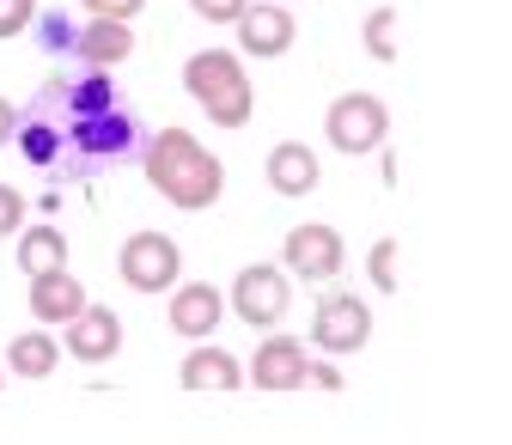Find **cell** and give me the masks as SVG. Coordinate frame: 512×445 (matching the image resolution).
<instances>
[{
    "label": "cell",
    "instance_id": "9",
    "mask_svg": "<svg viewBox=\"0 0 512 445\" xmlns=\"http://www.w3.org/2000/svg\"><path fill=\"white\" fill-rule=\"evenodd\" d=\"M305 342L299 336H263L256 342V354H250V366H244V378L256 391H299L305 385Z\"/></svg>",
    "mask_w": 512,
    "mask_h": 445
},
{
    "label": "cell",
    "instance_id": "4",
    "mask_svg": "<svg viewBox=\"0 0 512 445\" xmlns=\"http://www.w3.org/2000/svg\"><path fill=\"white\" fill-rule=\"evenodd\" d=\"M324 135H330L336 153L366 159V153L384 147V135H391V110H384V98H372V92H342L330 104V116H324Z\"/></svg>",
    "mask_w": 512,
    "mask_h": 445
},
{
    "label": "cell",
    "instance_id": "21",
    "mask_svg": "<svg viewBox=\"0 0 512 445\" xmlns=\"http://www.w3.org/2000/svg\"><path fill=\"white\" fill-rule=\"evenodd\" d=\"M37 19V0H0V37H19Z\"/></svg>",
    "mask_w": 512,
    "mask_h": 445
},
{
    "label": "cell",
    "instance_id": "23",
    "mask_svg": "<svg viewBox=\"0 0 512 445\" xmlns=\"http://www.w3.org/2000/svg\"><path fill=\"white\" fill-rule=\"evenodd\" d=\"M189 7H196V19H202V25H232V19L250 7V0H189Z\"/></svg>",
    "mask_w": 512,
    "mask_h": 445
},
{
    "label": "cell",
    "instance_id": "6",
    "mask_svg": "<svg viewBox=\"0 0 512 445\" xmlns=\"http://www.w3.org/2000/svg\"><path fill=\"white\" fill-rule=\"evenodd\" d=\"M287 305H293V281H287L275 263H250V269H238V281H232V311L244 317V324L275 330L281 317H287Z\"/></svg>",
    "mask_w": 512,
    "mask_h": 445
},
{
    "label": "cell",
    "instance_id": "15",
    "mask_svg": "<svg viewBox=\"0 0 512 445\" xmlns=\"http://www.w3.org/2000/svg\"><path fill=\"white\" fill-rule=\"evenodd\" d=\"M269 189L275 196H311L317 189V153L305 141H281L269 153Z\"/></svg>",
    "mask_w": 512,
    "mask_h": 445
},
{
    "label": "cell",
    "instance_id": "13",
    "mask_svg": "<svg viewBox=\"0 0 512 445\" xmlns=\"http://www.w3.org/2000/svg\"><path fill=\"white\" fill-rule=\"evenodd\" d=\"M128 55H135V31L122 19H86L74 31V61H86V68H116Z\"/></svg>",
    "mask_w": 512,
    "mask_h": 445
},
{
    "label": "cell",
    "instance_id": "26",
    "mask_svg": "<svg viewBox=\"0 0 512 445\" xmlns=\"http://www.w3.org/2000/svg\"><path fill=\"white\" fill-rule=\"evenodd\" d=\"M305 385H317V391H342V372L324 366V360H311V366H305Z\"/></svg>",
    "mask_w": 512,
    "mask_h": 445
},
{
    "label": "cell",
    "instance_id": "16",
    "mask_svg": "<svg viewBox=\"0 0 512 445\" xmlns=\"http://www.w3.org/2000/svg\"><path fill=\"white\" fill-rule=\"evenodd\" d=\"M183 391H238V378H244V366L226 354V348H196L183 360Z\"/></svg>",
    "mask_w": 512,
    "mask_h": 445
},
{
    "label": "cell",
    "instance_id": "5",
    "mask_svg": "<svg viewBox=\"0 0 512 445\" xmlns=\"http://www.w3.org/2000/svg\"><path fill=\"white\" fill-rule=\"evenodd\" d=\"M116 275L135 287V293H171L183 275V250L165 232H128L116 250Z\"/></svg>",
    "mask_w": 512,
    "mask_h": 445
},
{
    "label": "cell",
    "instance_id": "27",
    "mask_svg": "<svg viewBox=\"0 0 512 445\" xmlns=\"http://www.w3.org/2000/svg\"><path fill=\"white\" fill-rule=\"evenodd\" d=\"M13 129H19V104H13V98H0V147L13 141Z\"/></svg>",
    "mask_w": 512,
    "mask_h": 445
},
{
    "label": "cell",
    "instance_id": "11",
    "mask_svg": "<svg viewBox=\"0 0 512 445\" xmlns=\"http://www.w3.org/2000/svg\"><path fill=\"white\" fill-rule=\"evenodd\" d=\"M122 348V317L104 311V305H80L68 317V336H61V354H74V360H116Z\"/></svg>",
    "mask_w": 512,
    "mask_h": 445
},
{
    "label": "cell",
    "instance_id": "8",
    "mask_svg": "<svg viewBox=\"0 0 512 445\" xmlns=\"http://www.w3.org/2000/svg\"><path fill=\"white\" fill-rule=\"evenodd\" d=\"M281 263H287L299 281H336L342 263H348L342 232H336V226H293V232H287V250H281Z\"/></svg>",
    "mask_w": 512,
    "mask_h": 445
},
{
    "label": "cell",
    "instance_id": "18",
    "mask_svg": "<svg viewBox=\"0 0 512 445\" xmlns=\"http://www.w3.org/2000/svg\"><path fill=\"white\" fill-rule=\"evenodd\" d=\"M55 360H61V342L55 336H13V348H7V372L13 378H49L55 372Z\"/></svg>",
    "mask_w": 512,
    "mask_h": 445
},
{
    "label": "cell",
    "instance_id": "28",
    "mask_svg": "<svg viewBox=\"0 0 512 445\" xmlns=\"http://www.w3.org/2000/svg\"><path fill=\"white\" fill-rule=\"evenodd\" d=\"M0 378H7V366H0Z\"/></svg>",
    "mask_w": 512,
    "mask_h": 445
},
{
    "label": "cell",
    "instance_id": "10",
    "mask_svg": "<svg viewBox=\"0 0 512 445\" xmlns=\"http://www.w3.org/2000/svg\"><path fill=\"white\" fill-rule=\"evenodd\" d=\"M232 25H238L244 55H287L293 37H299V19L287 13V0H250Z\"/></svg>",
    "mask_w": 512,
    "mask_h": 445
},
{
    "label": "cell",
    "instance_id": "20",
    "mask_svg": "<svg viewBox=\"0 0 512 445\" xmlns=\"http://www.w3.org/2000/svg\"><path fill=\"white\" fill-rule=\"evenodd\" d=\"M366 269H372V287L378 293H397V238H378L372 257H366Z\"/></svg>",
    "mask_w": 512,
    "mask_h": 445
},
{
    "label": "cell",
    "instance_id": "22",
    "mask_svg": "<svg viewBox=\"0 0 512 445\" xmlns=\"http://www.w3.org/2000/svg\"><path fill=\"white\" fill-rule=\"evenodd\" d=\"M19 226H25V196L13 183H0V238H13Z\"/></svg>",
    "mask_w": 512,
    "mask_h": 445
},
{
    "label": "cell",
    "instance_id": "25",
    "mask_svg": "<svg viewBox=\"0 0 512 445\" xmlns=\"http://www.w3.org/2000/svg\"><path fill=\"white\" fill-rule=\"evenodd\" d=\"M37 31H43V49H49V55H74V31L61 25V19H43V13H37Z\"/></svg>",
    "mask_w": 512,
    "mask_h": 445
},
{
    "label": "cell",
    "instance_id": "14",
    "mask_svg": "<svg viewBox=\"0 0 512 445\" xmlns=\"http://www.w3.org/2000/svg\"><path fill=\"white\" fill-rule=\"evenodd\" d=\"M25 281H31V311L43 324H68V317L86 305V287L68 269H43V275H25Z\"/></svg>",
    "mask_w": 512,
    "mask_h": 445
},
{
    "label": "cell",
    "instance_id": "1",
    "mask_svg": "<svg viewBox=\"0 0 512 445\" xmlns=\"http://www.w3.org/2000/svg\"><path fill=\"white\" fill-rule=\"evenodd\" d=\"M135 110H128L110 86L104 68H86V74H61L49 80L31 110H19V129L7 147H19L37 171H55V177H92V171H110L128 147H135Z\"/></svg>",
    "mask_w": 512,
    "mask_h": 445
},
{
    "label": "cell",
    "instance_id": "19",
    "mask_svg": "<svg viewBox=\"0 0 512 445\" xmlns=\"http://www.w3.org/2000/svg\"><path fill=\"white\" fill-rule=\"evenodd\" d=\"M360 37H366V49H372L378 61H397V13H391V7H378V13H366Z\"/></svg>",
    "mask_w": 512,
    "mask_h": 445
},
{
    "label": "cell",
    "instance_id": "17",
    "mask_svg": "<svg viewBox=\"0 0 512 445\" xmlns=\"http://www.w3.org/2000/svg\"><path fill=\"white\" fill-rule=\"evenodd\" d=\"M19 269L25 275H43V269H68V238L61 226H19Z\"/></svg>",
    "mask_w": 512,
    "mask_h": 445
},
{
    "label": "cell",
    "instance_id": "2",
    "mask_svg": "<svg viewBox=\"0 0 512 445\" xmlns=\"http://www.w3.org/2000/svg\"><path fill=\"white\" fill-rule=\"evenodd\" d=\"M141 165H147V183L159 189V196L183 214H202L220 202V189H226V171L220 159L189 135V129H159L147 147H141Z\"/></svg>",
    "mask_w": 512,
    "mask_h": 445
},
{
    "label": "cell",
    "instance_id": "7",
    "mask_svg": "<svg viewBox=\"0 0 512 445\" xmlns=\"http://www.w3.org/2000/svg\"><path fill=\"white\" fill-rule=\"evenodd\" d=\"M366 336H372V311H366L354 293L317 299V311H311V342L324 348V354H360Z\"/></svg>",
    "mask_w": 512,
    "mask_h": 445
},
{
    "label": "cell",
    "instance_id": "24",
    "mask_svg": "<svg viewBox=\"0 0 512 445\" xmlns=\"http://www.w3.org/2000/svg\"><path fill=\"white\" fill-rule=\"evenodd\" d=\"M141 7H147V0H86V13H92V19H122V25H128V19H141Z\"/></svg>",
    "mask_w": 512,
    "mask_h": 445
},
{
    "label": "cell",
    "instance_id": "3",
    "mask_svg": "<svg viewBox=\"0 0 512 445\" xmlns=\"http://www.w3.org/2000/svg\"><path fill=\"white\" fill-rule=\"evenodd\" d=\"M183 86L189 98H196L208 110V122H220V129H244L250 122V74L238 68V55L226 49H196L189 55V68H183Z\"/></svg>",
    "mask_w": 512,
    "mask_h": 445
},
{
    "label": "cell",
    "instance_id": "12",
    "mask_svg": "<svg viewBox=\"0 0 512 445\" xmlns=\"http://www.w3.org/2000/svg\"><path fill=\"white\" fill-rule=\"evenodd\" d=\"M220 317H226V299H220V287H208V281H189V287H177L171 293V330L177 336H214L220 330Z\"/></svg>",
    "mask_w": 512,
    "mask_h": 445
}]
</instances>
